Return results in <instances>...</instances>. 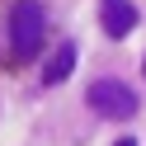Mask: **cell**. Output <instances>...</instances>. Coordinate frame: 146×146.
<instances>
[{"label":"cell","mask_w":146,"mask_h":146,"mask_svg":"<svg viewBox=\"0 0 146 146\" xmlns=\"http://www.w3.org/2000/svg\"><path fill=\"white\" fill-rule=\"evenodd\" d=\"M42 29H47V10L42 0H14L10 10V42H14V66L33 61L42 52Z\"/></svg>","instance_id":"cell-1"},{"label":"cell","mask_w":146,"mask_h":146,"mask_svg":"<svg viewBox=\"0 0 146 146\" xmlns=\"http://www.w3.org/2000/svg\"><path fill=\"white\" fill-rule=\"evenodd\" d=\"M85 104L99 118H132L137 113V90H127L123 80H94L85 90Z\"/></svg>","instance_id":"cell-2"},{"label":"cell","mask_w":146,"mask_h":146,"mask_svg":"<svg viewBox=\"0 0 146 146\" xmlns=\"http://www.w3.org/2000/svg\"><path fill=\"white\" fill-rule=\"evenodd\" d=\"M99 29L108 38H127L137 29V5L132 0H99Z\"/></svg>","instance_id":"cell-3"},{"label":"cell","mask_w":146,"mask_h":146,"mask_svg":"<svg viewBox=\"0 0 146 146\" xmlns=\"http://www.w3.org/2000/svg\"><path fill=\"white\" fill-rule=\"evenodd\" d=\"M71 66H76V42H57V52H52L47 66H42V85H61V80L71 76Z\"/></svg>","instance_id":"cell-4"},{"label":"cell","mask_w":146,"mask_h":146,"mask_svg":"<svg viewBox=\"0 0 146 146\" xmlns=\"http://www.w3.org/2000/svg\"><path fill=\"white\" fill-rule=\"evenodd\" d=\"M118 146H137V141H132V137H123V141H118Z\"/></svg>","instance_id":"cell-5"},{"label":"cell","mask_w":146,"mask_h":146,"mask_svg":"<svg viewBox=\"0 0 146 146\" xmlns=\"http://www.w3.org/2000/svg\"><path fill=\"white\" fill-rule=\"evenodd\" d=\"M141 71H146V61H141Z\"/></svg>","instance_id":"cell-6"}]
</instances>
